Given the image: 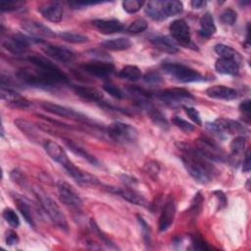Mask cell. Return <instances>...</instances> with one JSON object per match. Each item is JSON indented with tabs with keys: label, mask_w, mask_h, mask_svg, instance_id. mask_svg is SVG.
<instances>
[{
	"label": "cell",
	"mask_w": 251,
	"mask_h": 251,
	"mask_svg": "<svg viewBox=\"0 0 251 251\" xmlns=\"http://www.w3.org/2000/svg\"><path fill=\"white\" fill-rule=\"evenodd\" d=\"M163 11L166 17H173L180 14L183 11V5L180 1L176 0H165L162 1Z\"/></svg>",
	"instance_id": "cell-34"
},
{
	"label": "cell",
	"mask_w": 251,
	"mask_h": 251,
	"mask_svg": "<svg viewBox=\"0 0 251 251\" xmlns=\"http://www.w3.org/2000/svg\"><path fill=\"white\" fill-rule=\"evenodd\" d=\"M251 169V156H250V149L246 150L245 153V158L243 161V165H242V171L244 173H248Z\"/></svg>",
	"instance_id": "cell-53"
},
{
	"label": "cell",
	"mask_w": 251,
	"mask_h": 251,
	"mask_svg": "<svg viewBox=\"0 0 251 251\" xmlns=\"http://www.w3.org/2000/svg\"><path fill=\"white\" fill-rule=\"evenodd\" d=\"M59 36L68 42L71 43H83L86 42L88 40V37L80 34V33H75V32H70V31H65V32H61L59 34Z\"/></svg>",
	"instance_id": "cell-39"
},
{
	"label": "cell",
	"mask_w": 251,
	"mask_h": 251,
	"mask_svg": "<svg viewBox=\"0 0 251 251\" xmlns=\"http://www.w3.org/2000/svg\"><path fill=\"white\" fill-rule=\"evenodd\" d=\"M0 96L3 101L14 108H27L31 105L27 99L17 93L15 90L3 85H1Z\"/></svg>",
	"instance_id": "cell-19"
},
{
	"label": "cell",
	"mask_w": 251,
	"mask_h": 251,
	"mask_svg": "<svg viewBox=\"0 0 251 251\" xmlns=\"http://www.w3.org/2000/svg\"><path fill=\"white\" fill-rule=\"evenodd\" d=\"M190 4L193 9H202L206 6L207 2L203 1V0H193L190 2Z\"/></svg>",
	"instance_id": "cell-56"
},
{
	"label": "cell",
	"mask_w": 251,
	"mask_h": 251,
	"mask_svg": "<svg viewBox=\"0 0 251 251\" xmlns=\"http://www.w3.org/2000/svg\"><path fill=\"white\" fill-rule=\"evenodd\" d=\"M119 76L122 78L127 79V80H130V81H135V80H138L139 78H141L142 73L138 67L128 65V66L124 67L120 71Z\"/></svg>",
	"instance_id": "cell-35"
},
{
	"label": "cell",
	"mask_w": 251,
	"mask_h": 251,
	"mask_svg": "<svg viewBox=\"0 0 251 251\" xmlns=\"http://www.w3.org/2000/svg\"><path fill=\"white\" fill-rule=\"evenodd\" d=\"M176 201L173 196H169L162 208L161 215L159 218L158 227L160 231L167 230L173 224L175 216H176Z\"/></svg>",
	"instance_id": "cell-14"
},
{
	"label": "cell",
	"mask_w": 251,
	"mask_h": 251,
	"mask_svg": "<svg viewBox=\"0 0 251 251\" xmlns=\"http://www.w3.org/2000/svg\"><path fill=\"white\" fill-rule=\"evenodd\" d=\"M39 13L43 18L52 22L60 23L63 19V7L60 2H47L38 7Z\"/></svg>",
	"instance_id": "cell-20"
},
{
	"label": "cell",
	"mask_w": 251,
	"mask_h": 251,
	"mask_svg": "<svg viewBox=\"0 0 251 251\" xmlns=\"http://www.w3.org/2000/svg\"><path fill=\"white\" fill-rule=\"evenodd\" d=\"M143 79L148 83H159L162 81V76L157 72H149L144 75Z\"/></svg>",
	"instance_id": "cell-51"
},
{
	"label": "cell",
	"mask_w": 251,
	"mask_h": 251,
	"mask_svg": "<svg viewBox=\"0 0 251 251\" xmlns=\"http://www.w3.org/2000/svg\"><path fill=\"white\" fill-rule=\"evenodd\" d=\"M205 126L207 129L221 138H225L226 133L239 134L244 132L243 126L230 119L219 118L212 123H206Z\"/></svg>",
	"instance_id": "cell-6"
},
{
	"label": "cell",
	"mask_w": 251,
	"mask_h": 251,
	"mask_svg": "<svg viewBox=\"0 0 251 251\" xmlns=\"http://www.w3.org/2000/svg\"><path fill=\"white\" fill-rule=\"evenodd\" d=\"M34 42H42L38 38H32L22 33H16L5 39L2 43L3 47L12 54L20 55L26 52L29 46Z\"/></svg>",
	"instance_id": "cell-8"
},
{
	"label": "cell",
	"mask_w": 251,
	"mask_h": 251,
	"mask_svg": "<svg viewBox=\"0 0 251 251\" xmlns=\"http://www.w3.org/2000/svg\"><path fill=\"white\" fill-rule=\"evenodd\" d=\"M169 29L171 36L175 41L184 46H189L191 44L190 28L184 20H175L173 23H171Z\"/></svg>",
	"instance_id": "cell-12"
},
{
	"label": "cell",
	"mask_w": 251,
	"mask_h": 251,
	"mask_svg": "<svg viewBox=\"0 0 251 251\" xmlns=\"http://www.w3.org/2000/svg\"><path fill=\"white\" fill-rule=\"evenodd\" d=\"M15 125L19 129H21L26 136H28L30 139L34 140L36 137V130L35 127L27 121L23 119H17L15 120Z\"/></svg>",
	"instance_id": "cell-37"
},
{
	"label": "cell",
	"mask_w": 251,
	"mask_h": 251,
	"mask_svg": "<svg viewBox=\"0 0 251 251\" xmlns=\"http://www.w3.org/2000/svg\"><path fill=\"white\" fill-rule=\"evenodd\" d=\"M27 61L34 65L38 69H44V70H49V69H55L57 66L53 64L50 60L38 56V55H30L27 57Z\"/></svg>",
	"instance_id": "cell-36"
},
{
	"label": "cell",
	"mask_w": 251,
	"mask_h": 251,
	"mask_svg": "<svg viewBox=\"0 0 251 251\" xmlns=\"http://www.w3.org/2000/svg\"><path fill=\"white\" fill-rule=\"evenodd\" d=\"M182 164L191 177L201 184L209 183L214 176L215 169L206 159L197 154L194 150H188L181 156Z\"/></svg>",
	"instance_id": "cell-2"
},
{
	"label": "cell",
	"mask_w": 251,
	"mask_h": 251,
	"mask_svg": "<svg viewBox=\"0 0 251 251\" xmlns=\"http://www.w3.org/2000/svg\"><path fill=\"white\" fill-rule=\"evenodd\" d=\"M195 144L196 148L193 150L201 157L218 162H223L225 160L223 151L211 140L207 138H199Z\"/></svg>",
	"instance_id": "cell-10"
},
{
	"label": "cell",
	"mask_w": 251,
	"mask_h": 251,
	"mask_svg": "<svg viewBox=\"0 0 251 251\" xmlns=\"http://www.w3.org/2000/svg\"><path fill=\"white\" fill-rule=\"evenodd\" d=\"M136 105L141 108L143 111L146 112V114L148 115V117L151 119V121L158 126L162 127V128H168L169 127V124L168 121L166 119V117L158 110L154 107V105L151 103L150 99L149 100H144L141 101L139 103H136Z\"/></svg>",
	"instance_id": "cell-21"
},
{
	"label": "cell",
	"mask_w": 251,
	"mask_h": 251,
	"mask_svg": "<svg viewBox=\"0 0 251 251\" xmlns=\"http://www.w3.org/2000/svg\"><path fill=\"white\" fill-rule=\"evenodd\" d=\"M207 96L218 100H234L237 97V91L225 85H214L206 90Z\"/></svg>",
	"instance_id": "cell-23"
},
{
	"label": "cell",
	"mask_w": 251,
	"mask_h": 251,
	"mask_svg": "<svg viewBox=\"0 0 251 251\" xmlns=\"http://www.w3.org/2000/svg\"><path fill=\"white\" fill-rule=\"evenodd\" d=\"M89 224H90V226H91V228H92V230L98 235V237L106 244V245H108L109 247H111V248H118L117 246H115V244L107 237V235H105L102 231H101V229L99 228V226H98V225L96 224V222L93 220V219H91L90 220V222H89Z\"/></svg>",
	"instance_id": "cell-45"
},
{
	"label": "cell",
	"mask_w": 251,
	"mask_h": 251,
	"mask_svg": "<svg viewBox=\"0 0 251 251\" xmlns=\"http://www.w3.org/2000/svg\"><path fill=\"white\" fill-rule=\"evenodd\" d=\"M214 194L217 196V198L219 199V203H220V206L221 208H225L227 204V200H226V197L225 195V193L223 191H214Z\"/></svg>",
	"instance_id": "cell-55"
},
{
	"label": "cell",
	"mask_w": 251,
	"mask_h": 251,
	"mask_svg": "<svg viewBox=\"0 0 251 251\" xmlns=\"http://www.w3.org/2000/svg\"><path fill=\"white\" fill-rule=\"evenodd\" d=\"M215 69L219 74L227 75H236L239 71V65L233 60L220 58L215 63Z\"/></svg>",
	"instance_id": "cell-26"
},
{
	"label": "cell",
	"mask_w": 251,
	"mask_h": 251,
	"mask_svg": "<svg viewBox=\"0 0 251 251\" xmlns=\"http://www.w3.org/2000/svg\"><path fill=\"white\" fill-rule=\"evenodd\" d=\"M41 107L46 111L49 112L51 114L57 115V116H61L64 118H68V119H72L80 123H83L87 126H96L95 122H93L90 118H88L87 116L65 106H61L58 104H54L51 102H43L41 104Z\"/></svg>",
	"instance_id": "cell-7"
},
{
	"label": "cell",
	"mask_w": 251,
	"mask_h": 251,
	"mask_svg": "<svg viewBox=\"0 0 251 251\" xmlns=\"http://www.w3.org/2000/svg\"><path fill=\"white\" fill-rule=\"evenodd\" d=\"M21 25L23 29H25V31H27L29 34L36 38L55 36V33L47 25L33 20H24L22 21Z\"/></svg>",
	"instance_id": "cell-18"
},
{
	"label": "cell",
	"mask_w": 251,
	"mask_h": 251,
	"mask_svg": "<svg viewBox=\"0 0 251 251\" xmlns=\"http://www.w3.org/2000/svg\"><path fill=\"white\" fill-rule=\"evenodd\" d=\"M43 148L46 151V153L51 157V159L59 163L63 168L71 162L63 147L59 145L57 142L50 139H46L43 142Z\"/></svg>",
	"instance_id": "cell-16"
},
{
	"label": "cell",
	"mask_w": 251,
	"mask_h": 251,
	"mask_svg": "<svg viewBox=\"0 0 251 251\" xmlns=\"http://www.w3.org/2000/svg\"><path fill=\"white\" fill-rule=\"evenodd\" d=\"M192 246L195 250H209L210 249L208 244L204 241V239L199 234L192 236Z\"/></svg>",
	"instance_id": "cell-50"
},
{
	"label": "cell",
	"mask_w": 251,
	"mask_h": 251,
	"mask_svg": "<svg viewBox=\"0 0 251 251\" xmlns=\"http://www.w3.org/2000/svg\"><path fill=\"white\" fill-rule=\"evenodd\" d=\"M137 221H138V223L140 225L141 231H142V234H143V239H144L145 243L146 244H150V242H151V229H150V226L145 222V220L142 217H140V216H137Z\"/></svg>",
	"instance_id": "cell-49"
},
{
	"label": "cell",
	"mask_w": 251,
	"mask_h": 251,
	"mask_svg": "<svg viewBox=\"0 0 251 251\" xmlns=\"http://www.w3.org/2000/svg\"><path fill=\"white\" fill-rule=\"evenodd\" d=\"M65 144L67 145V147L74 153L75 154L76 156L82 158L83 160L87 161L88 163H90L91 165L93 166H96V167H99L100 166V162L98 161V159L93 156L92 154H90L88 151H86L84 148L80 147L79 145H77L76 143H75L74 141L72 140H69V139H65Z\"/></svg>",
	"instance_id": "cell-27"
},
{
	"label": "cell",
	"mask_w": 251,
	"mask_h": 251,
	"mask_svg": "<svg viewBox=\"0 0 251 251\" xmlns=\"http://www.w3.org/2000/svg\"><path fill=\"white\" fill-rule=\"evenodd\" d=\"M92 25L94 27H96L100 32L105 34H112L121 32L124 30L123 24L118 20H93Z\"/></svg>",
	"instance_id": "cell-24"
},
{
	"label": "cell",
	"mask_w": 251,
	"mask_h": 251,
	"mask_svg": "<svg viewBox=\"0 0 251 251\" xmlns=\"http://www.w3.org/2000/svg\"><path fill=\"white\" fill-rule=\"evenodd\" d=\"M109 190L115 194L120 195L122 198L132 204L143 207L148 206V202L145 197L133 189L126 187H109Z\"/></svg>",
	"instance_id": "cell-22"
},
{
	"label": "cell",
	"mask_w": 251,
	"mask_h": 251,
	"mask_svg": "<svg viewBox=\"0 0 251 251\" xmlns=\"http://www.w3.org/2000/svg\"><path fill=\"white\" fill-rule=\"evenodd\" d=\"M25 5V2L23 1H16V0H2L0 1V10L2 12H11V11H17L21 9Z\"/></svg>",
	"instance_id": "cell-43"
},
{
	"label": "cell",
	"mask_w": 251,
	"mask_h": 251,
	"mask_svg": "<svg viewBox=\"0 0 251 251\" xmlns=\"http://www.w3.org/2000/svg\"><path fill=\"white\" fill-rule=\"evenodd\" d=\"M239 110L245 114L247 116V118L250 117V100L249 99H246L244 101H242L240 104H239Z\"/></svg>",
	"instance_id": "cell-54"
},
{
	"label": "cell",
	"mask_w": 251,
	"mask_h": 251,
	"mask_svg": "<svg viewBox=\"0 0 251 251\" xmlns=\"http://www.w3.org/2000/svg\"><path fill=\"white\" fill-rule=\"evenodd\" d=\"M157 98L170 106H185L186 101L193 100V95L184 88H168L159 91L156 94Z\"/></svg>",
	"instance_id": "cell-9"
},
{
	"label": "cell",
	"mask_w": 251,
	"mask_h": 251,
	"mask_svg": "<svg viewBox=\"0 0 251 251\" xmlns=\"http://www.w3.org/2000/svg\"><path fill=\"white\" fill-rule=\"evenodd\" d=\"M148 27V24L147 22L142 19V18H139V19H136L134 20L127 27H126V30L130 33H140V32H143L146 28Z\"/></svg>",
	"instance_id": "cell-41"
},
{
	"label": "cell",
	"mask_w": 251,
	"mask_h": 251,
	"mask_svg": "<svg viewBox=\"0 0 251 251\" xmlns=\"http://www.w3.org/2000/svg\"><path fill=\"white\" fill-rule=\"evenodd\" d=\"M230 151L232 156H239L243 153V150L245 148V138L242 135L235 136L232 141L230 142Z\"/></svg>",
	"instance_id": "cell-38"
},
{
	"label": "cell",
	"mask_w": 251,
	"mask_h": 251,
	"mask_svg": "<svg viewBox=\"0 0 251 251\" xmlns=\"http://www.w3.org/2000/svg\"><path fill=\"white\" fill-rule=\"evenodd\" d=\"M3 218L13 227H18L20 226V219L16 214V212L11 208L4 209Z\"/></svg>",
	"instance_id": "cell-44"
},
{
	"label": "cell",
	"mask_w": 251,
	"mask_h": 251,
	"mask_svg": "<svg viewBox=\"0 0 251 251\" xmlns=\"http://www.w3.org/2000/svg\"><path fill=\"white\" fill-rule=\"evenodd\" d=\"M67 173L72 176L77 183L81 185H96L99 184V179L93 175L86 173L76 166H75L72 162H70L67 166L64 167Z\"/></svg>",
	"instance_id": "cell-15"
},
{
	"label": "cell",
	"mask_w": 251,
	"mask_h": 251,
	"mask_svg": "<svg viewBox=\"0 0 251 251\" xmlns=\"http://www.w3.org/2000/svg\"><path fill=\"white\" fill-rule=\"evenodd\" d=\"M5 241L7 245H15L19 243V236L14 230H8L5 235Z\"/></svg>",
	"instance_id": "cell-52"
},
{
	"label": "cell",
	"mask_w": 251,
	"mask_h": 251,
	"mask_svg": "<svg viewBox=\"0 0 251 251\" xmlns=\"http://www.w3.org/2000/svg\"><path fill=\"white\" fill-rule=\"evenodd\" d=\"M41 49L47 56L62 63H68L70 61H73L75 58V53L63 46L46 44Z\"/></svg>",
	"instance_id": "cell-17"
},
{
	"label": "cell",
	"mask_w": 251,
	"mask_h": 251,
	"mask_svg": "<svg viewBox=\"0 0 251 251\" xmlns=\"http://www.w3.org/2000/svg\"><path fill=\"white\" fill-rule=\"evenodd\" d=\"M17 76L25 84L36 87H53L59 83H67L68 76L58 67L55 69H21L17 73Z\"/></svg>",
	"instance_id": "cell-1"
},
{
	"label": "cell",
	"mask_w": 251,
	"mask_h": 251,
	"mask_svg": "<svg viewBox=\"0 0 251 251\" xmlns=\"http://www.w3.org/2000/svg\"><path fill=\"white\" fill-rule=\"evenodd\" d=\"M33 192L40 203L43 211L48 215L50 220L56 225L58 227L64 230H68V222L65 214L63 213L60 206L41 188L35 187L33 188Z\"/></svg>",
	"instance_id": "cell-3"
},
{
	"label": "cell",
	"mask_w": 251,
	"mask_h": 251,
	"mask_svg": "<svg viewBox=\"0 0 251 251\" xmlns=\"http://www.w3.org/2000/svg\"><path fill=\"white\" fill-rule=\"evenodd\" d=\"M219 19L222 24L226 25H232L236 22L237 14L233 9L226 8L221 13Z\"/></svg>",
	"instance_id": "cell-40"
},
{
	"label": "cell",
	"mask_w": 251,
	"mask_h": 251,
	"mask_svg": "<svg viewBox=\"0 0 251 251\" xmlns=\"http://www.w3.org/2000/svg\"><path fill=\"white\" fill-rule=\"evenodd\" d=\"M143 5H144V1H140V0H126V1H123L122 3L124 10L128 14H134L138 12Z\"/></svg>",
	"instance_id": "cell-42"
},
{
	"label": "cell",
	"mask_w": 251,
	"mask_h": 251,
	"mask_svg": "<svg viewBox=\"0 0 251 251\" xmlns=\"http://www.w3.org/2000/svg\"><path fill=\"white\" fill-rule=\"evenodd\" d=\"M217 30L213 15L210 12H206L200 18V29L199 34L204 38L211 37Z\"/></svg>",
	"instance_id": "cell-28"
},
{
	"label": "cell",
	"mask_w": 251,
	"mask_h": 251,
	"mask_svg": "<svg viewBox=\"0 0 251 251\" xmlns=\"http://www.w3.org/2000/svg\"><path fill=\"white\" fill-rule=\"evenodd\" d=\"M145 12L152 20H155V21H163L167 18L163 11L162 1L160 0L149 1L146 5Z\"/></svg>",
	"instance_id": "cell-31"
},
{
	"label": "cell",
	"mask_w": 251,
	"mask_h": 251,
	"mask_svg": "<svg viewBox=\"0 0 251 251\" xmlns=\"http://www.w3.org/2000/svg\"><path fill=\"white\" fill-rule=\"evenodd\" d=\"M59 198L67 206L78 209L82 205V200L78 193L71 186L68 182L64 180H59L57 182Z\"/></svg>",
	"instance_id": "cell-11"
},
{
	"label": "cell",
	"mask_w": 251,
	"mask_h": 251,
	"mask_svg": "<svg viewBox=\"0 0 251 251\" xmlns=\"http://www.w3.org/2000/svg\"><path fill=\"white\" fill-rule=\"evenodd\" d=\"M103 89L109 93L111 96H113L114 98H117V99H122L124 97V93L123 91L117 86L115 85L114 83L112 82H105L103 84Z\"/></svg>",
	"instance_id": "cell-47"
},
{
	"label": "cell",
	"mask_w": 251,
	"mask_h": 251,
	"mask_svg": "<svg viewBox=\"0 0 251 251\" xmlns=\"http://www.w3.org/2000/svg\"><path fill=\"white\" fill-rule=\"evenodd\" d=\"M172 122L175 126H176L178 128H180L182 131L184 132H191L194 130V126L190 123H188L187 121L183 120L182 118L180 117H177V116H175L173 119H172Z\"/></svg>",
	"instance_id": "cell-46"
},
{
	"label": "cell",
	"mask_w": 251,
	"mask_h": 251,
	"mask_svg": "<svg viewBox=\"0 0 251 251\" xmlns=\"http://www.w3.org/2000/svg\"><path fill=\"white\" fill-rule=\"evenodd\" d=\"M214 50L218 55L221 56V58L233 60L236 63H238L240 60L239 53H237L233 48H231L230 46H227L226 44H222V43L216 44L214 47Z\"/></svg>",
	"instance_id": "cell-32"
},
{
	"label": "cell",
	"mask_w": 251,
	"mask_h": 251,
	"mask_svg": "<svg viewBox=\"0 0 251 251\" xmlns=\"http://www.w3.org/2000/svg\"><path fill=\"white\" fill-rule=\"evenodd\" d=\"M162 69L165 71L166 74H168L170 76H172L175 80L178 82L187 83L205 80V77L200 73L182 64L164 63L162 65Z\"/></svg>",
	"instance_id": "cell-4"
},
{
	"label": "cell",
	"mask_w": 251,
	"mask_h": 251,
	"mask_svg": "<svg viewBox=\"0 0 251 251\" xmlns=\"http://www.w3.org/2000/svg\"><path fill=\"white\" fill-rule=\"evenodd\" d=\"M185 114L188 116V118L197 126H202V120L200 117L199 112L194 108V107H189V106H182Z\"/></svg>",
	"instance_id": "cell-48"
},
{
	"label": "cell",
	"mask_w": 251,
	"mask_h": 251,
	"mask_svg": "<svg viewBox=\"0 0 251 251\" xmlns=\"http://www.w3.org/2000/svg\"><path fill=\"white\" fill-rule=\"evenodd\" d=\"M101 47L111 51H123L131 46V41L127 37H118L104 40L100 43Z\"/></svg>",
	"instance_id": "cell-29"
},
{
	"label": "cell",
	"mask_w": 251,
	"mask_h": 251,
	"mask_svg": "<svg viewBox=\"0 0 251 251\" xmlns=\"http://www.w3.org/2000/svg\"><path fill=\"white\" fill-rule=\"evenodd\" d=\"M15 202H16V205H17V208L19 210V212L22 214V216L24 217V219L25 220V222L32 227L35 226L34 225V221H33V218H32V215H31V211H30V208L28 206V204L20 196H15Z\"/></svg>",
	"instance_id": "cell-33"
},
{
	"label": "cell",
	"mask_w": 251,
	"mask_h": 251,
	"mask_svg": "<svg viewBox=\"0 0 251 251\" xmlns=\"http://www.w3.org/2000/svg\"><path fill=\"white\" fill-rule=\"evenodd\" d=\"M150 41L156 48L160 49L163 52L175 54L178 51L177 47L175 45L174 41L167 36H156V37L151 38Z\"/></svg>",
	"instance_id": "cell-30"
},
{
	"label": "cell",
	"mask_w": 251,
	"mask_h": 251,
	"mask_svg": "<svg viewBox=\"0 0 251 251\" xmlns=\"http://www.w3.org/2000/svg\"><path fill=\"white\" fill-rule=\"evenodd\" d=\"M82 69L87 74L100 77L106 78L111 75L115 71V66L112 63L103 62V61H92L82 65Z\"/></svg>",
	"instance_id": "cell-13"
},
{
	"label": "cell",
	"mask_w": 251,
	"mask_h": 251,
	"mask_svg": "<svg viewBox=\"0 0 251 251\" xmlns=\"http://www.w3.org/2000/svg\"><path fill=\"white\" fill-rule=\"evenodd\" d=\"M107 133L109 137L122 144H130L137 140L138 131L137 129L126 123L114 122L107 126Z\"/></svg>",
	"instance_id": "cell-5"
},
{
	"label": "cell",
	"mask_w": 251,
	"mask_h": 251,
	"mask_svg": "<svg viewBox=\"0 0 251 251\" xmlns=\"http://www.w3.org/2000/svg\"><path fill=\"white\" fill-rule=\"evenodd\" d=\"M73 89L77 96L84 100L96 103H103V94L95 88L82 85H74Z\"/></svg>",
	"instance_id": "cell-25"
}]
</instances>
